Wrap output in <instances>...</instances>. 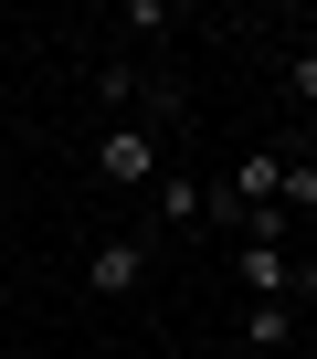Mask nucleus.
Listing matches in <instances>:
<instances>
[{
    "instance_id": "423d86ee",
    "label": "nucleus",
    "mask_w": 317,
    "mask_h": 359,
    "mask_svg": "<svg viewBox=\"0 0 317 359\" xmlns=\"http://www.w3.org/2000/svg\"><path fill=\"white\" fill-rule=\"evenodd\" d=\"M285 95H296V106H317V43H296V53H285Z\"/></svg>"
},
{
    "instance_id": "39448f33",
    "label": "nucleus",
    "mask_w": 317,
    "mask_h": 359,
    "mask_svg": "<svg viewBox=\"0 0 317 359\" xmlns=\"http://www.w3.org/2000/svg\"><path fill=\"white\" fill-rule=\"evenodd\" d=\"M285 212H317V158H285V191H275Z\"/></svg>"
},
{
    "instance_id": "7ed1b4c3",
    "label": "nucleus",
    "mask_w": 317,
    "mask_h": 359,
    "mask_svg": "<svg viewBox=\"0 0 317 359\" xmlns=\"http://www.w3.org/2000/svg\"><path fill=\"white\" fill-rule=\"evenodd\" d=\"M158 222H170V233H191V222H212V191H201V180H180V169H170V191H158Z\"/></svg>"
},
{
    "instance_id": "f257e3e1",
    "label": "nucleus",
    "mask_w": 317,
    "mask_h": 359,
    "mask_svg": "<svg viewBox=\"0 0 317 359\" xmlns=\"http://www.w3.org/2000/svg\"><path fill=\"white\" fill-rule=\"evenodd\" d=\"M95 180H106V191L158 180V127H106V137H95Z\"/></svg>"
},
{
    "instance_id": "f03ea898",
    "label": "nucleus",
    "mask_w": 317,
    "mask_h": 359,
    "mask_svg": "<svg viewBox=\"0 0 317 359\" xmlns=\"http://www.w3.org/2000/svg\"><path fill=\"white\" fill-rule=\"evenodd\" d=\"M137 275H148V233H116V243H95V264H85L95 296H137Z\"/></svg>"
},
{
    "instance_id": "20e7f679",
    "label": "nucleus",
    "mask_w": 317,
    "mask_h": 359,
    "mask_svg": "<svg viewBox=\"0 0 317 359\" xmlns=\"http://www.w3.org/2000/svg\"><path fill=\"white\" fill-rule=\"evenodd\" d=\"M243 338H254V348H285V338H296V306H243Z\"/></svg>"
}]
</instances>
